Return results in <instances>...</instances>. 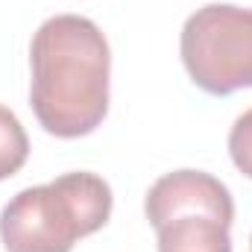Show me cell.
<instances>
[{
	"label": "cell",
	"mask_w": 252,
	"mask_h": 252,
	"mask_svg": "<svg viewBox=\"0 0 252 252\" xmlns=\"http://www.w3.org/2000/svg\"><path fill=\"white\" fill-rule=\"evenodd\" d=\"M27 156H30V138L24 126L15 118V112L0 106V182L15 176L27 164Z\"/></svg>",
	"instance_id": "5b68a950"
},
{
	"label": "cell",
	"mask_w": 252,
	"mask_h": 252,
	"mask_svg": "<svg viewBox=\"0 0 252 252\" xmlns=\"http://www.w3.org/2000/svg\"><path fill=\"white\" fill-rule=\"evenodd\" d=\"M112 217V188L97 173H62L47 185L24 188L0 211L6 252H70Z\"/></svg>",
	"instance_id": "7a4b0ae2"
},
{
	"label": "cell",
	"mask_w": 252,
	"mask_h": 252,
	"mask_svg": "<svg viewBox=\"0 0 252 252\" xmlns=\"http://www.w3.org/2000/svg\"><path fill=\"white\" fill-rule=\"evenodd\" d=\"M250 244H252V241H250Z\"/></svg>",
	"instance_id": "52a82bcc"
},
{
	"label": "cell",
	"mask_w": 252,
	"mask_h": 252,
	"mask_svg": "<svg viewBox=\"0 0 252 252\" xmlns=\"http://www.w3.org/2000/svg\"><path fill=\"white\" fill-rule=\"evenodd\" d=\"M144 211L158 252H232L235 202L229 188L202 170H173L147 190Z\"/></svg>",
	"instance_id": "3957f363"
},
{
	"label": "cell",
	"mask_w": 252,
	"mask_h": 252,
	"mask_svg": "<svg viewBox=\"0 0 252 252\" xmlns=\"http://www.w3.org/2000/svg\"><path fill=\"white\" fill-rule=\"evenodd\" d=\"M179 53L196 88L214 97L252 88V9L208 3L182 27Z\"/></svg>",
	"instance_id": "277c9868"
},
{
	"label": "cell",
	"mask_w": 252,
	"mask_h": 252,
	"mask_svg": "<svg viewBox=\"0 0 252 252\" xmlns=\"http://www.w3.org/2000/svg\"><path fill=\"white\" fill-rule=\"evenodd\" d=\"M30 106L50 135L82 138L109 112L112 53L103 30L82 15L47 18L30 44Z\"/></svg>",
	"instance_id": "6da1fadb"
},
{
	"label": "cell",
	"mask_w": 252,
	"mask_h": 252,
	"mask_svg": "<svg viewBox=\"0 0 252 252\" xmlns=\"http://www.w3.org/2000/svg\"><path fill=\"white\" fill-rule=\"evenodd\" d=\"M229 156L235 161V167L252 179V109L244 112L229 132Z\"/></svg>",
	"instance_id": "8992f818"
}]
</instances>
